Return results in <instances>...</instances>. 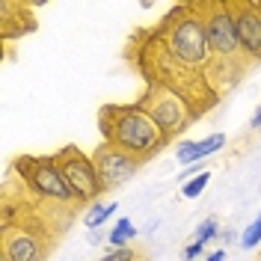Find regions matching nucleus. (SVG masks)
Segmentation results:
<instances>
[{
    "label": "nucleus",
    "mask_w": 261,
    "mask_h": 261,
    "mask_svg": "<svg viewBox=\"0 0 261 261\" xmlns=\"http://www.w3.org/2000/svg\"><path fill=\"white\" fill-rule=\"evenodd\" d=\"M101 134L104 143L128 151L140 161L154 158L166 146V134H163L154 119L146 113L143 104H110L101 110Z\"/></svg>",
    "instance_id": "f257e3e1"
},
{
    "label": "nucleus",
    "mask_w": 261,
    "mask_h": 261,
    "mask_svg": "<svg viewBox=\"0 0 261 261\" xmlns=\"http://www.w3.org/2000/svg\"><path fill=\"white\" fill-rule=\"evenodd\" d=\"M163 50L181 68H202L211 60L205 21L199 15V6H187V9L181 6L178 12L169 18V24L163 30Z\"/></svg>",
    "instance_id": "f03ea898"
},
{
    "label": "nucleus",
    "mask_w": 261,
    "mask_h": 261,
    "mask_svg": "<svg viewBox=\"0 0 261 261\" xmlns=\"http://www.w3.org/2000/svg\"><path fill=\"white\" fill-rule=\"evenodd\" d=\"M54 163H57L63 181L68 184V190L74 193L77 205L98 202V196L104 193V187H101V178H98L95 161L89 154H83L77 146H65L54 154Z\"/></svg>",
    "instance_id": "7ed1b4c3"
},
{
    "label": "nucleus",
    "mask_w": 261,
    "mask_h": 261,
    "mask_svg": "<svg viewBox=\"0 0 261 261\" xmlns=\"http://www.w3.org/2000/svg\"><path fill=\"white\" fill-rule=\"evenodd\" d=\"M202 21H205V36H208V50L211 60L220 65L234 63L244 57L241 42H238V27H234V12L231 3H214V6H202ZM246 60V57H244Z\"/></svg>",
    "instance_id": "20e7f679"
},
{
    "label": "nucleus",
    "mask_w": 261,
    "mask_h": 261,
    "mask_svg": "<svg viewBox=\"0 0 261 261\" xmlns=\"http://www.w3.org/2000/svg\"><path fill=\"white\" fill-rule=\"evenodd\" d=\"M15 169L21 172L24 184L30 187L39 199H48V202H60V205H77L74 193L68 190V184L63 181L54 154L50 158H18Z\"/></svg>",
    "instance_id": "39448f33"
},
{
    "label": "nucleus",
    "mask_w": 261,
    "mask_h": 261,
    "mask_svg": "<svg viewBox=\"0 0 261 261\" xmlns=\"http://www.w3.org/2000/svg\"><path fill=\"white\" fill-rule=\"evenodd\" d=\"M140 104L146 107V113L154 119V125H158L166 137L184 130V125H190V119H193V110L187 107V101H184L178 92H172V89H154V92H148Z\"/></svg>",
    "instance_id": "423d86ee"
},
{
    "label": "nucleus",
    "mask_w": 261,
    "mask_h": 261,
    "mask_svg": "<svg viewBox=\"0 0 261 261\" xmlns=\"http://www.w3.org/2000/svg\"><path fill=\"white\" fill-rule=\"evenodd\" d=\"M92 161H95L98 178H101V187L104 190H116L122 184H128L137 172H140V158H134L122 148L110 146V143H101V146L92 151Z\"/></svg>",
    "instance_id": "0eeeda50"
},
{
    "label": "nucleus",
    "mask_w": 261,
    "mask_h": 261,
    "mask_svg": "<svg viewBox=\"0 0 261 261\" xmlns=\"http://www.w3.org/2000/svg\"><path fill=\"white\" fill-rule=\"evenodd\" d=\"M238 42L246 63H261V9L258 3H231Z\"/></svg>",
    "instance_id": "6e6552de"
},
{
    "label": "nucleus",
    "mask_w": 261,
    "mask_h": 261,
    "mask_svg": "<svg viewBox=\"0 0 261 261\" xmlns=\"http://www.w3.org/2000/svg\"><path fill=\"white\" fill-rule=\"evenodd\" d=\"M45 249L42 238L30 228H6L3 234V261H42Z\"/></svg>",
    "instance_id": "1a4fd4ad"
},
{
    "label": "nucleus",
    "mask_w": 261,
    "mask_h": 261,
    "mask_svg": "<svg viewBox=\"0 0 261 261\" xmlns=\"http://www.w3.org/2000/svg\"><path fill=\"white\" fill-rule=\"evenodd\" d=\"M116 211H119V205H116V202H101V199H98V202L89 205V211H86V217H83V223H86L89 231H95V228L104 226Z\"/></svg>",
    "instance_id": "9d476101"
},
{
    "label": "nucleus",
    "mask_w": 261,
    "mask_h": 261,
    "mask_svg": "<svg viewBox=\"0 0 261 261\" xmlns=\"http://www.w3.org/2000/svg\"><path fill=\"white\" fill-rule=\"evenodd\" d=\"M137 234H140V231L134 228V223H130L128 217H122V220L107 231V244L113 246V249H122V246H128V241L130 238H137Z\"/></svg>",
    "instance_id": "9b49d317"
},
{
    "label": "nucleus",
    "mask_w": 261,
    "mask_h": 261,
    "mask_svg": "<svg viewBox=\"0 0 261 261\" xmlns=\"http://www.w3.org/2000/svg\"><path fill=\"white\" fill-rule=\"evenodd\" d=\"M217 238H220V220L211 214V217H205V220L196 226L193 241H196V244H202V246H208L211 241H217Z\"/></svg>",
    "instance_id": "f8f14e48"
},
{
    "label": "nucleus",
    "mask_w": 261,
    "mask_h": 261,
    "mask_svg": "<svg viewBox=\"0 0 261 261\" xmlns=\"http://www.w3.org/2000/svg\"><path fill=\"white\" fill-rule=\"evenodd\" d=\"M175 158L184 166H193V163H202V148H199V140H181L175 146Z\"/></svg>",
    "instance_id": "ddd939ff"
},
{
    "label": "nucleus",
    "mask_w": 261,
    "mask_h": 261,
    "mask_svg": "<svg viewBox=\"0 0 261 261\" xmlns=\"http://www.w3.org/2000/svg\"><path fill=\"white\" fill-rule=\"evenodd\" d=\"M258 244H261V214L241 231V246H244V249H255Z\"/></svg>",
    "instance_id": "4468645a"
},
{
    "label": "nucleus",
    "mask_w": 261,
    "mask_h": 261,
    "mask_svg": "<svg viewBox=\"0 0 261 261\" xmlns=\"http://www.w3.org/2000/svg\"><path fill=\"white\" fill-rule=\"evenodd\" d=\"M208 181H211V172H202V175L190 178L184 187H181V196H184V199H199V196H202V190L208 187Z\"/></svg>",
    "instance_id": "2eb2a0df"
},
{
    "label": "nucleus",
    "mask_w": 261,
    "mask_h": 261,
    "mask_svg": "<svg viewBox=\"0 0 261 261\" xmlns=\"http://www.w3.org/2000/svg\"><path fill=\"white\" fill-rule=\"evenodd\" d=\"M226 143H228L226 134H211V137L199 140V148H202V161H205V158H211V154H217L220 148H226Z\"/></svg>",
    "instance_id": "dca6fc26"
},
{
    "label": "nucleus",
    "mask_w": 261,
    "mask_h": 261,
    "mask_svg": "<svg viewBox=\"0 0 261 261\" xmlns=\"http://www.w3.org/2000/svg\"><path fill=\"white\" fill-rule=\"evenodd\" d=\"M101 261H137V252L130 249V246H122V249H113V252H107Z\"/></svg>",
    "instance_id": "f3484780"
},
{
    "label": "nucleus",
    "mask_w": 261,
    "mask_h": 261,
    "mask_svg": "<svg viewBox=\"0 0 261 261\" xmlns=\"http://www.w3.org/2000/svg\"><path fill=\"white\" fill-rule=\"evenodd\" d=\"M202 252H205V246H202V244H196V241H190V244H187L184 249H181V258H184V261H196L199 255H202Z\"/></svg>",
    "instance_id": "a211bd4d"
},
{
    "label": "nucleus",
    "mask_w": 261,
    "mask_h": 261,
    "mask_svg": "<svg viewBox=\"0 0 261 261\" xmlns=\"http://www.w3.org/2000/svg\"><path fill=\"white\" fill-rule=\"evenodd\" d=\"M220 241H223V244H234V241H241V238H238L234 228H223V231H220Z\"/></svg>",
    "instance_id": "6ab92c4d"
},
{
    "label": "nucleus",
    "mask_w": 261,
    "mask_h": 261,
    "mask_svg": "<svg viewBox=\"0 0 261 261\" xmlns=\"http://www.w3.org/2000/svg\"><path fill=\"white\" fill-rule=\"evenodd\" d=\"M202 261H226V249H214L211 255H205Z\"/></svg>",
    "instance_id": "aec40b11"
},
{
    "label": "nucleus",
    "mask_w": 261,
    "mask_h": 261,
    "mask_svg": "<svg viewBox=\"0 0 261 261\" xmlns=\"http://www.w3.org/2000/svg\"><path fill=\"white\" fill-rule=\"evenodd\" d=\"M86 241H89V244H92V246H98V244H101V241H107V234H101V231H98V228H95V231H92V234H89Z\"/></svg>",
    "instance_id": "412c9836"
},
{
    "label": "nucleus",
    "mask_w": 261,
    "mask_h": 261,
    "mask_svg": "<svg viewBox=\"0 0 261 261\" xmlns=\"http://www.w3.org/2000/svg\"><path fill=\"white\" fill-rule=\"evenodd\" d=\"M249 125H252V128H261V107H258V110H255V116L249 119Z\"/></svg>",
    "instance_id": "4be33fe9"
},
{
    "label": "nucleus",
    "mask_w": 261,
    "mask_h": 261,
    "mask_svg": "<svg viewBox=\"0 0 261 261\" xmlns=\"http://www.w3.org/2000/svg\"><path fill=\"white\" fill-rule=\"evenodd\" d=\"M258 9H261V0H258Z\"/></svg>",
    "instance_id": "5701e85b"
}]
</instances>
